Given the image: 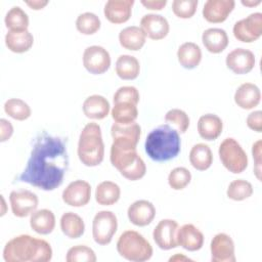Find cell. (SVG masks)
<instances>
[{
    "label": "cell",
    "mask_w": 262,
    "mask_h": 262,
    "mask_svg": "<svg viewBox=\"0 0 262 262\" xmlns=\"http://www.w3.org/2000/svg\"><path fill=\"white\" fill-rule=\"evenodd\" d=\"M50 244L30 234H19L6 243L3 249L5 262H48L52 259Z\"/></svg>",
    "instance_id": "obj_2"
},
{
    "label": "cell",
    "mask_w": 262,
    "mask_h": 262,
    "mask_svg": "<svg viewBox=\"0 0 262 262\" xmlns=\"http://www.w3.org/2000/svg\"><path fill=\"white\" fill-rule=\"evenodd\" d=\"M140 3L149 10H162L167 4V0H141Z\"/></svg>",
    "instance_id": "obj_47"
},
{
    "label": "cell",
    "mask_w": 262,
    "mask_h": 262,
    "mask_svg": "<svg viewBox=\"0 0 262 262\" xmlns=\"http://www.w3.org/2000/svg\"><path fill=\"white\" fill-rule=\"evenodd\" d=\"M83 66L93 75H101L111 67L110 52L102 46L91 45L85 48L83 52Z\"/></svg>",
    "instance_id": "obj_10"
},
{
    "label": "cell",
    "mask_w": 262,
    "mask_h": 262,
    "mask_svg": "<svg viewBox=\"0 0 262 262\" xmlns=\"http://www.w3.org/2000/svg\"><path fill=\"white\" fill-rule=\"evenodd\" d=\"M234 102L243 110H252L256 107L261 100L259 87L250 82L243 83L234 92Z\"/></svg>",
    "instance_id": "obj_21"
},
{
    "label": "cell",
    "mask_w": 262,
    "mask_h": 262,
    "mask_svg": "<svg viewBox=\"0 0 262 262\" xmlns=\"http://www.w3.org/2000/svg\"><path fill=\"white\" fill-rule=\"evenodd\" d=\"M172 261H175V262H184V261H193L192 259H190V258H188L187 256H185L184 254H182V253H176L175 255H173V256H171L170 258H169V262H172Z\"/></svg>",
    "instance_id": "obj_49"
},
{
    "label": "cell",
    "mask_w": 262,
    "mask_h": 262,
    "mask_svg": "<svg viewBox=\"0 0 262 262\" xmlns=\"http://www.w3.org/2000/svg\"><path fill=\"white\" fill-rule=\"evenodd\" d=\"M25 3L34 10H40V9H43L49 3V1L48 0H27L25 1Z\"/></svg>",
    "instance_id": "obj_48"
},
{
    "label": "cell",
    "mask_w": 262,
    "mask_h": 262,
    "mask_svg": "<svg viewBox=\"0 0 262 262\" xmlns=\"http://www.w3.org/2000/svg\"><path fill=\"white\" fill-rule=\"evenodd\" d=\"M127 216L133 225L143 227L150 224L155 219L156 208L147 200H137L128 207Z\"/></svg>",
    "instance_id": "obj_17"
},
{
    "label": "cell",
    "mask_w": 262,
    "mask_h": 262,
    "mask_svg": "<svg viewBox=\"0 0 262 262\" xmlns=\"http://www.w3.org/2000/svg\"><path fill=\"white\" fill-rule=\"evenodd\" d=\"M115 123L127 125L136 121L138 117L137 105L132 102H117L111 111Z\"/></svg>",
    "instance_id": "obj_33"
},
{
    "label": "cell",
    "mask_w": 262,
    "mask_h": 262,
    "mask_svg": "<svg viewBox=\"0 0 262 262\" xmlns=\"http://www.w3.org/2000/svg\"><path fill=\"white\" fill-rule=\"evenodd\" d=\"M68 168L69 155L64 139L43 132L35 139L27 165L17 180L49 191L61 185Z\"/></svg>",
    "instance_id": "obj_1"
},
{
    "label": "cell",
    "mask_w": 262,
    "mask_h": 262,
    "mask_svg": "<svg viewBox=\"0 0 262 262\" xmlns=\"http://www.w3.org/2000/svg\"><path fill=\"white\" fill-rule=\"evenodd\" d=\"M202 42L209 52L217 54L225 50L229 43V39L225 30L220 28H209L203 32Z\"/></svg>",
    "instance_id": "obj_24"
},
{
    "label": "cell",
    "mask_w": 262,
    "mask_h": 262,
    "mask_svg": "<svg viewBox=\"0 0 262 262\" xmlns=\"http://www.w3.org/2000/svg\"><path fill=\"white\" fill-rule=\"evenodd\" d=\"M134 0H108L104 4L103 13L112 24H124L131 17Z\"/></svg>",
    "instance_id": "obj_19"
},
{
    "label": "cell",
    "mask_w": 262,
    "mask_h": 262,
    "mask_svg": "<svg viewBox=\"0 0 262 262\" xmlns=\"http://www.w3.org/2000/svg\"><path fill=\"white\" fill-rule=\"evenodd\" d=\"M223 130V122L215 114H205L198 121L199 135L208 141L217 139Z\"/></svg>",
    "instance_id": "obj_22"
},
{
    "label": "cell",
    "mask_w": 262,
    "mask_h": 262,
    "mask_svg": "<svg viewBox=\"0 0 262 262\" xmlns=\"http://www.w3.org/2000/svg\"><path fill=\"white\" fill-rule=\"evenodd\" d=\"M232 33L234 38L243 43L255 42L262 35V13L253 12L237 20L232 28Z\"/></svg>",
    "instance_id": "obj_9"
},
{
    "label": "cell",
    "mask_w": 262,
    "mask_h": 262,
    "mask_svg": "<svg viewBox=\"0 0 262 262\" xmlns=\"http://www.w3.org/2000/svg\"><path fill=\"white\" fill-rule=\"evenodd\" d=\"M140 99L139 91L134 86H122L116 90L113 96L114 103L117 102H132L138 104Z\"/></svg>",
    "instance_id": "obj_43"
},
{
    "label": "cell",
    "mask_w": 262,
    "mask_h": 262,
    "mask_svg": "<svg viewBox=\"0 0 262 262\" xmlns=\"http://www.w3.org/2000/svg\"><path fill=\"white\" fill-rule=\"evenodd\" d=\"M117 251L121 257L131 262H144L151 258L150 243L138 231L125 230L117 241Z\"/></svg>",
    "instance_id": "obj_6"
},
{
    "label": "cell",
    "mask_w": 262,
    "mask_h": 262,
    "mask_svg": "<svg viewBox=\"0 0 262 262\" xmlns=\"http://www.w3.org/2000/svg\"><path fill=\"white\" fill-rule=\"evenodd\" d=\"M30 226L38 234H49L55 227V215L49 209L36 210L30 215Z\"/></svg>",
    "instance_id": "obj_26"
},
{
    "label": "cell",
    "mask_w": 262,
    "mask_h": 262,
    "mask_svg": "<svg viewBox=\"0 0 262 262\" xmlns=\"http://www.w3.org/2000/svg\"><path fill=\"white\" fill-rule=\"evenodd\" d=\"M4 23L9 31H25L29 27V16L19 6L11 7L5 14Z\"/></svg>",
    "instance_id": "obj_35"
},
{
    "label": "cell",
    "mask_w": 262,
    "mask_h": 262,
    "mask_svg": "<svg viewBox=\"0 0 262 262\" xmlns=\"http://www.w3.org/2000/svg\"><path fill=\"white\" fill-rule=\"evenodd\" d=\"M219 159L222 165L231 173L244 172L249 164L248 155L237 140L232 137L223 139L218 148Z\"/></svg>",
    "instance_id": "obj_7"
},
{
    "label": "cell",
    "mask_w": 262,
    "mask_h": 262,
    "mask_svg": "<svg viewBox=\"0 0 262 262\" xmlns=\"http://www.w3.org/2000/svg\"><path fill=\"white\" fill-rule=\"evenodd\" d=\"M34 44V36L29 30L8 31L5 35L6 47L14 53L29 51Z\"/></svg>",
    "instance_id": "obj_25"
},
{
    "label": "cell",
    "mask_w": 262,
    "mask_h": 262,
    "mask_svg": "<svg viewBox=\"0 0 262 262\" xmlns=\"http://www.w3.org/2000/svg\"><path fill=\"white\" fill-rule=\"evenodd\" d=\"M165 121L169 125H174L178 133H185L190 124L188 115L180 108H172L168 111L165 115Z\"/></svg>",
    "instance_id": "obj_41"
},
{
    "label": "cell",
    "mask_w": 262,
    "mask_h": 262,
    "mask_svg": "<svg viewBox=\"0 0 262 262\" xmlns=\"http://www.w3.org/2000/svg\"><path fill=\"white\" fill-rule=\"evenodd\" d=\"M253 185L251 182L245 179H235L229 183L226 194L228 199L239 202L249 199L253 194Z\"/></svg>",
    "instance_id": "obj_37"
},
{
    "label": "cell",
    "mask_w": 262,
    "mask_h": 262,
    "mask_svg": "<svg viewBox=\"0 0 262 262\" xmlns=\"http://www.w3.org/2000/svg\"><path fill=\"white\" fill-rule=\"evenodd\" d=\"M179 225L173 219H162L152 231V238L156 245L162 250H171L178 247L177 230Z\"/></svg>",
    "instance_id": "obj_12"
},
{
    "label": "cell",
    "mask_w": 262,
    "mask_h": 262,
    "mask_svg": "<svg viewBox=\"0 0 262 262\" xmlns=\"http://www.w3.org/2000/svg\"><path fill=\"white\" fill-rule=\"evenodd\" d=\"M255 54L246 48L231 50L225 58L226 67L236 75H244L251 72L255 67Z\"/></svg>",
    "instance_id": "obj_15"
},
{
    "label": "cell",
    "mask_w": 262,
    "mask_h": 262,
    "mask_svg": "<svg viewBox=\"0 0 262 262\" xmlns=\"http://www.w3.org/2000/svg\"><path fill=\"white\" fill-rule=\"evenodd\" d=\"M118 229V218L112 211L102 210L95 214L92 220V236L100 246L108 245Z\"/></svg>",
    "instance_id": "obj_8"
},
{
    "label": "cell",
    "mask_w": 262,
    "mask_h": 262,
    "mask_svg": "<svg viewBox=\"0 0 262 262\" xmlns=\"http://www.w3.org/2000/svg\"><path fill=\"white\" fill-rule=\"evenodd\" d=\"M111 135L113 139L128 140L137 144L141 136V127L136 122L127 125L114 123L111 127Z\"/></svg>",
    "instance_id": "obj_34"
},
{
    "label": "cell",
    "mask_w": 262,
    "mask_h": 262,
    "mask_svg": "<svg viewBox=\"0 0 262 262\" xmlns=\"http://www.w3.org/2000/svg\"><path fill=\"white\" fill-rule=\"evenodd\" d=\"M4 112L10 118L16 121H25L32 115L30 105L23 99L9 98L4 103Z\"/></svg>",
    "instance_id": "obj_36"
},
{
    "label": "cell",
    "mask_w": 262,
    "mask_h": 262,
    "mask_svg": "<svg viewBox=\"0 0 262 262\" xmlns=\"http://www.w3.org/2000/svg\"><path fill=\"white\" fill-rule=\"evenodd\" d=\"M101 26L100 18L93 12L86 11L78 15L76 19V28L83 35L95 34Z\"/></svg>",
    "instance_id": "obj_38"
},
{
    "label": "cell",
    "mask_w": 262,
    "mask_h": 262,
    "mask_svg": "<svg viewBox=\"0 0 262 262\" xmlns=\"http://www.w3.org/2000/svg\"><path fill=\"white\" fill-rule=\"evenodd\" d=\"M177 59L180 66L187 70L196 68L202 60L201 47L194 42H184L177 50Z\"/></svg>",
    "instance_id": "obj_28"
},
{
    "label": "cell",
    "mask_w": 262,
    "mask_h": 262,
    "mask_svg": "<svg viewBox=\"0 0 262 262\" xmlns=\"http://www.w3.org/2000/svg\"><path fill=\"white\" fill-rule=\"evenodd\" d=\"M189 162L199 171L208 170L213 163V154L210 146L206 143L194 144L189 151Z\"/></svg>",
    "instance_id": "obj_31"
},
{
    "label": "cell",
    "mask_w": 262,
    "mask_h": 262,
    "mask_svg": "<svg viewBox=\"0 0 262 262\" xmlns=\"http://www.w3.org/2000/svg\"><path fill=\"white\" fill-rule=\"evenodd\" d=\"M191 180V173L185 167H176L168 175V184L174 190H182Z\"/></svg>",
    "instance_id": "obj_40"
},
{
    "label": "cell",
    "mask_w": 262,
    "mask_h": 262,
    "mask_svg": "<svg viewBox=\"0 0 262 262\" xmlns=\"http://www.w3.org/2000/svg\"><path fill=\"white\" fill-rule=\"evenodd\" d=\"M59 225L62 233L72 239L81 237L85 232V223L83 218L71 211L61 215Z\"/></svg>",
    "instance_id": "obj_29"
},
{
    "label": "cell",
    "mask_w": 262,
    "mask_h": 262,
    "mask_svg": "<svg viewBox=\"0 0 262 262\" xmlns=\"http://www.w3.org/2000/svg\"><path fill=\"white\" fill-rule=\"evenodd\" d=\"M247 126L258 133L262 132V112L261 111H254L250 113L246 120Z\"/></svg>",
    "instance_id": "obj_45"
},
{
    "label": "cell",
    "mask_w": 262,
    "mask_h": 262,
    "mask_svg": "<svg viewBox=\"0 0 262 262\" xmlns=\"http://www.w3.org/2000/svg\"><path fill=\"white\" fill-rule=\"evenodd\" d=\"M64 204L71 207H84L91 199V185L81 179H77L68 184L61 193Z\"/></svg>",
    "instance_id": "obj_14"
},
{
    "label": "cell",
    "mask_w": 262,
    "mask_h": 262,
    "mask_svg": "<svg viewBox=\"0 0 262 262\" xmlns=\"http://www.w3.org/2000/svg\"><path fill=\"white\" fill-rule=\"evenodd\" d=\"M177 244L186 251H199L204 245V234L193 224L186 223L177 230Z\"/></svg>",
    "instance_id": "obj_20"
},
{
    "label": "cell",
    "mask_w": 262,
    "mask_h": 262,
    "mask_svg": "<svg viewBox=\"0 0 262 262\" xmlns=\"http://www.w3.org/2000/svg\"><path fill=\"white\" fill-rule=\"evenodd\" d=\"M9 203L12 214L18 218H25L37 210L39 199L31 190L18 189L10 192Z\"/></svg>",
    "instance_id": "obj_11"
},
{
    "label": "cell",
    "mask_w": 262,
    "mask_h": 262,
    "mask_svg": "<svg viewBox=\"0 0 262 262\" xmlns=\"http://www.w3.org/2000/svg\"><path fill=\"white\" fill-rule=\"evenodd\" d=\"M235 6L233 0H208L203 7L204 18L213 24H219L226 20Z\"/></svg>",
    "instance_id": "obj_18"
},
{
    "label": "cell",
    "mask_w": 262,
    "mask_h": 262,
    "mask_svg": "<svg viewBox=\"0 0 262 262\" xmlns=\"http://www.w3.org/2000/svg\"><path fill=\"white\" fill-rule=\"evenodd\" d=\"M137 144L123 139H113L110 151L112 165L130 181L141 179L146 173V165L139 156Z\"/></svg>",
    "instance_id": "obj_3"
},
{
    "label": "cell",
    "mask_w": 262,
    "mask_h": 262,
    "mask_svg": "<svg viewBox=\"0 0 262 262\" xmlns=\"http://www.w3.org/2000/svg\"><path fill=\"white\" fill-rule=\"evenodd\" d=\"M140 28L151 40H162L169 34L170 26L167 18L161 14L147 13L140 19Z\"/></svg>",
    "instance_id": "obj_16"
},
{
    "label": "cell",
    "mask_w": 262,
    "mask_h": 262,
    "mask_svg": "<svg viewBox=\"0 0 262 262\" xmlns=\"http://www.w3.org/2000/svg\"><path fill=\"white\" fill-rule=\"evenodd\" d=\"M78 158L87 167H96L103 161L104 143L101 128L97 123H87L82 129L78 141Z\"/></svg>",
    "instance_id": "obj_5"
},
{
    "label": "cell",
    "mask_w": 262,
    "mask_h": 262,
    "mask_svg": "<svg viewBox=\"0 0 262 262\" xmlns=\"http://www.w3.org/2000/svg\"><path fill=\"white\" fill-rule=\"evenodd\" d=\"M144 147L152 161L166 162L178 156L181 149V139L175 128L169 124H163L148 133Z\"/></svg>",
    "instance_id": "obj_4"
},
{
    "label": "cell",
    "mask_w": 262,
    "mask_h": 262,
    "mask_svg": "<svg viewBox=\"0 0 262 262\" xmlns=\"http://www.w3.org/2000/svg\"><path fill=\"white\" fill-rule=\"evenodd\" d=\"M212 262H234L235 248L230 235L224 232L215 234L210 244Z\"/></svg>",
    "instance_id": "obj_13"
},
{
    "label": "cell",
    "mask_w": 262,
    "mask_h": 262,
    "mask_svg": "<svg viewBox=\"0 0 262 262\" xmlns=\"http://www.w3.org/2000/svg\"><path fill=\"white\" fill-rule=\"evenodd\" d=\"M82 110L84 115L88 119L102 120L107 117L111 111V105L108 100L104 96L99 94H93L88 96L84 100L82 104Z\"/></svg>",
    "instance_id": "obj_23"
},
{
    "label": "cell",
    "mask_w": 262,
    "mask_h": 262,
    "mask_svg": "<svg viewBox=\"0 0 262 262\" xmlns=\"http://www.w3.org/2000/svg\"><path fill=\"white\" fill-rule=\"evenodd\" d=\"M1 201H2V205H3V210L1 211V216H3L5 214V210H4V208H5V201H4L3 195H1Z\"/></svg>",
    "instance_id": "obj_51"
},
{
    "label": "cell",
    "mask_w": 262,
    "mask_h": 262,
    "mask_svg": "<svg viewBox=\"0 0 262 262\" xmlns=\"http://www.w3.org/2000/svg\"><path fill=\"white\" fill-rule=\"evenodd\" d=\"M95 252L88 246L77 245L70 248L66 255L67 262H95Z\"/></svg>",
    "instance_id": "obj_39"
},
{
    "label": "cell",
    "mask_w": 262,
    "mask_h": 262,
    "mask_svg": "<svg viewBox=\"0 0 262 262\" xmlns=\"http://www.w3.org/2000/svg\"><path fill=\"white\" fill-rule=\"evenodd\" d=\"M121 196L120 186L110 180L100 182L95 189V201L101 206H112L116 204Z\"/></svg>",
    "instance_id": "obj_32"
},
{
    "label": "cell",
    "mask_w": 262,
    "mask_h": 262,
    "mask_svg": "<svg viewBox=\"0 0 262 262\" xmlns=\"http://www.w3.org/2000/svg\"><path fill=\"white\" fill-rule=\"evenodd\" d=\"M12 134H13L12 124L4 118L0 119V141L1 142L7 141L8 139H10Z\"/></svg>",
    "instance_id": "obj_46"
},
{
    "label": "cell",
    "mask_w": 262,
    "mask_h": 262,
    "mask_svg": "<svg viewBox=\"0 0 262 262\" xmlns=\"http://www.w3.org/2000/svg\"><path fill=\"white\" fill-rule=\"evenodd\" d=\"M261 3V0H242V4L248 7H253L257 6Z\"/></svg>",
    "instance_id": "obj_50"
},
{
    "label": "cell",
    "mask_w": 262,
    "mask_h": 262,
    "mask_svg": "<svg viewBox=\"0 0 262 262\" xmlns=\"http://www.w3.org/2000/svg\"><path fill=\"white\" fill-rule=\"evenodd\" d=\"M261 140H257L252 145V155L254 159V174L256 178L261 181V162H262V151H261Z\"/></svg>",
    "instance_id": "obj_44"
},
{
    "label": "cell",
    "mask_w": 262,
    "mask_h": 262,
    "mask_svg": "<svg viewBox=\"0 0 262 262\" xmlns=\"http://www.w3.org/2000/svg\"><path fill=\"white\" fill-rule=\"evenodd\" d=\"M198 4V0H174L172 11L179 18H190L195 13Z\"/></svg>",
    "instance_id": "obj_42"
},
{
    "label": "cell",
    "mask_w": 262,
    "mask_h": 262,
    "mask_svg": "<svg viewBox=\"0 0 262 262\" xmlns=\"http://www.w3.org/2000/svg\"><path fill=\"white\" fill-rule=\"evenodd\" d=\"M115 70L122 80H134L139 76L140 63L135 56L122 54L117 58Z\"/></svg>",
    "instance_id": "obj_30"
},
{
    "label": "cell",
    "mask_w": 262,
    "mask_h": 262,
    "mask_svg": "<svg viewBox=\"0 0 262 262\" xmlns=\"http://www.w3.org/2000/svg\"><path fill=\"white\" fill-rule=\"evenodd\" d=\"M146 41V36L141 30L140 27L137 26H129L124 28L119 33V42L120 45L131 51L140 50Z\"/></svg>",
    "instance_id": "obj_27"
}]
</instances>
